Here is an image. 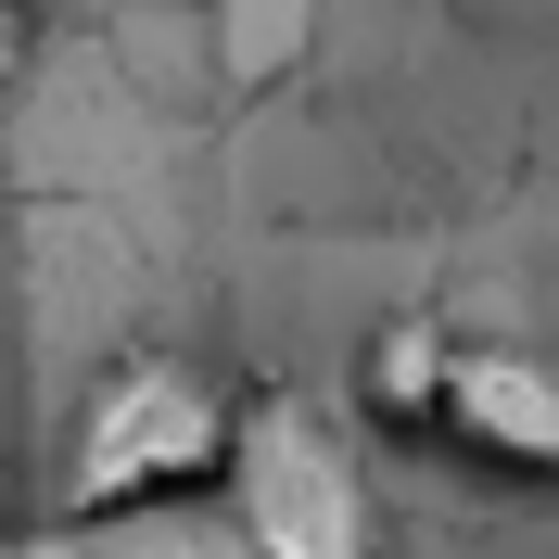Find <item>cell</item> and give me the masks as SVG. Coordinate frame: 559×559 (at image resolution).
I'll return each mask as SVG.
<instances>
[{
    "label": "cell",
    "instance_id": "8992f818",
    "mask_svg": "<svg viewBox=\"0 0 559 559\" xmlns=\"http://www.w3.org/2000/svg\"><path fill=\"white\" fill-rule=\"evenodd\" d=\"M0 559H90V534H64V522H38V534H0Z\"/></svg>",
    "mask_w": 559,
    "mask_h": 559
},
{
    "label": "cell",
    "instance_id": "52a82bcc",
    "mask_svg": "<svg viewBox=\"0 0 559 559\" xmlns=\"http://www.w3.org/2000/svg\"><path fill=\"white\" fill-rule=\"evenodd\" d=\"M26 64V0H0V76Z\"/></svg>",
    "mask_w": 559,
    "mask_h": 559
},
{
    "label": "cell",
    "instance_id": "6da1fadb",
    "mask_svg": "<svg viewBox=\"0 0 559 559\" xmlns=\"http://www.w3.org/2000/svg\"><path fill=\"white\" fill-rule=\"evenodd\" d=\"M229 407L242 394L216 382V369H191V356H115L103 382H90V407H76V445H64V534L216 496Z\"/></svg>",
    "mask_w": 559,
    "mask_h": 559
},
{
    "label": "cell",
    "instance_id": "7a4b0ae2",
    "mask_svg": "<svg viewBox=\"0 0 559 559\" xmlns=\"http://www.w3.org/2000/svg\"><path fill=\"white\" fill-rule=\"evenodd\" d=\"M216 522L242 534V559H382V509H369L344 407H318L306 382H254L229 407Z\"/></svg>",
    "mask_w": 559,
    "mask_h": 559
},
{
    "label": "cell",
    "instance_id": "3957f363",
    "mask_svg": "<svg viewBox=\"0 0 559 559\" xmlns=\"http://www.w3.org/2000/svg\"><path fill=\"white\" fill-rule=\"evenodd\" d=\"M419 445L471 457V471H496V484H547L559 471V382H547V356H522V344H445V382H432Z\"/></svg>",
    "mask_w": 559,
    "mask_h": 559
},
{
    "label": "cell",
    "instance_id": "5b68a950",
    "mask_svg": "<svg viewBox=\"0 0 559 559\" xmlns=\"http://www.w3.org/2000/svg\"><path fill=\"white\" fill-rule=\"evenodd\" d=\"M90 559H242V534H229L204 496H191V509H140V522H103V534H90Z\"/></svg>",
    "mask_w": 559,
    "mask_h": 559
},
{
    "label": "cell",
    "instance_id": "277c9868",
    "mask_svg": "<svg viewBox=\"0 0 559 559\" xmlns=\"http://www.w3.org/2000/svg\"><path fill=\"white\" fill-rule=\"evenodd\" d=\"M445 318H382V331H369V344H356V419H369V432H394V445H419V419H432V382H445Z\"/></svg>",
    "mask_w": 559,
    "mask_h": 559
}]
</instances>
